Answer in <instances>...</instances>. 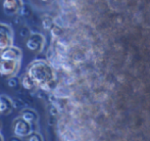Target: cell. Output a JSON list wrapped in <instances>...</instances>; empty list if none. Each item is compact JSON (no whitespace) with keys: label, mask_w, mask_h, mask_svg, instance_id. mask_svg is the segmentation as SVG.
<instances>
[{"label":"cell","mask_w":150,"mask_h":141,"mask_svg":"<svg viewBox=\"0 0 150 141\" xmlns=\"http://www.w3.org/2000/svg\"><path fill=\"white\" fill-rule=\"evenodd\" d=\"M12 132L14 136L18 138H27L34 132L33 124L25 121L23 118L18 117L13 120L12 123Z\"/></svg>","instance_id":"2"},{"label":"cell","mask_w":150,"mask_h":141,"mask_svg":"<svg viewBox=\"0 0 150 141\" xmlns=\"http://www.w3.org/2000/svg\"><path fill=\"white\" fill-rule=\"evenodd\" d=\"M27 141H44V140L41 134L37 133V132H33L31 135H29L27 137Z\"/></svg>","instance_id":"12"},{"label":"cell","mask_w":150,"mask_h":141,"mask_svg":"<svg viewBox=\"0 0 150 141\" xmlns=\"http://www.w3.org/2000/svg\"><path fill=\"white\" fill-rule=\"evenodd\" d=\"M21 83H22V87L24 89H26L27 91H35L36 89H38V86L35 82L33 81V79L29 76V74L25 73L24 75L21 77Z\"/></svg>","instance_id":"10"},{"label":"cell","mask_w":150,"mask_h":141,"mask_svg":"<svg viewBox=\"0 0 150 141\" xmlns=\"http://www.w3.org/2000/svg\"><path fill=\"white\" fill-rule=\"evenodd\" d=\"M13 100H11L6 95H0V113L1 115H9L13 111Z\"/></svg>","instance_id":"8"},{"label":"cell","mask_w":150,"mask_h":141,"mask_svg":"<svg viewBox=\"0 0 150 141\" xmlns=\"http://www.w3.org/2000/svg\"><path fill=\"white\" fill-rule=\"evenodd\" d=\"M40 1H42V2H49L50 0H40Z\"/></svg>","instance_id":"15"},{"label":"cell","mask_w":150,"mask_h":141,"mask_svg":"<svg viewBox=\"0 0 150 141\" xmlns=\"http://www.w3.org/2000/svg\"><path fill=\"white\" fill-rule=\"evenodd\" d=\"M23 57V52L16 46H10L3 50H0V58L5 60H13V62H21Z\"/></svg>","instance_id":"7"},{"label":"cell","mask_w":150,"mask_h":141,"mask_svg":"<svg viewBox=\"0 0 150 141\" xmlns=\"http://www.w3.org/2000/svg\"><path fill=\"white\" fill-rule=\"evenodd\" d=\"M45 45V37L40 33H31L26 40V47L29 51L39 53L43 50Z\"/></svg>","instance_id":"3"},{"label":"cell","mask_w":150,"mask_h":141,"mask_svg":"<svg viewBox=\"0 0 150 141\" xmlns=\"http://www.w3.org/2000/svg\"><path fill=\"white\" fill-rule=\"evenodd\" d=\"M7 86L11 89H18L22 86V83H21V79H18L16 76L11 78H8L7 79Z\"/></svg>","instance_id":"11"},{"label":"cell","mask_w":150,"mask_h":141,"mask_svg":"<svg viewBox=\"0 0 150 141\" xmlns=\"http://www.w3.org/2000/svg\"><path fill=\"white\" fill-rule=\"evenodd\" d=\"M2 10L7 16H13L22 10L24 3L23 0H1Z\"/></svg>","instance_id":"6"},{"label":"cell","mask_w":150,"mask_h":141,"mask_svg":"<svg viewBox=\"0 0 150 141\" xmlns=\"http://www.w3.org/2000/svg\"><path fill=\"white\" fill-rule=\"evenodd\" d=\"M21 68V62L5 60L0 58V76L3 78H11L16 76Z\"/></svg>","instance_id":"4"},{"label":"cell","mask_w":150,"mask_h":141,"mask_svg":"<svg viewBox=\"0 0 150 141\" xmlns=\"http://www.w3.org/2000/svg\"><path fill=\"white\" fill-rule=\"evenodd\" d=\"M9 141H22V140H21V138H18V137H16V136H14V137H12Z\"/></svg>","instance_id":"13"},{"label":"cell","mask_w":150,"mask_h":141,"mask_svg":"<svg viewBox=\"0 0 150 141\" xmlns=\"http://www.w3.org/2000/svg\"><path fill=\"white\" fill-rule=\"evenodd\" d=\"M0 141H4V139H3V136L1 135V133H0Z\"/></svg>","instance_id":"14"},{"label":"cell","mask_w":150,"mask_h":141,"mask_svg":"<svg viewBox=\"0 0 150 141\" xmlns=\"http://www.w3.org/2000/svg\"><path fill=\"white\" fill-rule=\"evenodd\" d=\"M13 44V31L8 25L0 23V50L10 47Z\"/></svg>","instance_id":"5"},{"label":"cell","mask_w":150,"mask_h":141,"mask_svg":"<svg viewBox=\"0 0 150 141\" xmlns=\"http://www.w3.org/2000/svg\"><path fill=\"white\" fill-rule=\"evenodd\" d=\"M27 73L37 84L39 88H43L46 85L54 82L55 74L52 67L46 60H36L28 66Z\"/></svg>","instance_id":"1"},{"label":"cell","mask_w":150,"mask_h":141,"mask_svg":"<svg viewBox=\"0 0 150 141\" xmlns=\"http://www.w3.org/2000/svg\"><path fill=\"white\" fill-rule=\"evenodd\" d=\"M20 117L23 118L25 121L33 124V125L37 123L38 120H39V115H38L37 111L33 108H29V107H27V108H23L22 111H21Z\"/></svg>","instance_id":"9"}]
</instances>
